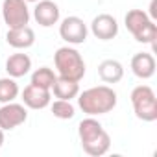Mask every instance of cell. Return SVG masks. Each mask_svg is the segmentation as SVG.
I'll list each match as a JSON object with an SVG mask.
<instances>
[{
	"instance_id": "6da1fadb",
	"label": "cell",
	"mask_w": 157,
	"mask_h": 157,
	"mask_svg": "<svg viewBox=\"0 0 157 157\" xmlns=\"http://www.w3.org/2000/svg\"><path fill=\"white\" fill-rule=\"evenodd\" d=\"M78 137H80L83 151L91 157H100V155L107 153L111 148L109 133L93 117H87L80 122V126H78Z\"/></svg>"
},
{
	"instance_id": "7a4b0ae2",
	"label": "cell",
	"mask_w": 157,
	"mask_h": 157,
	"mask_svg": "<svg viewBox=\"0 0 157 157\" xmlns=\"http://www.w3.org/2000/svg\"><path fill=\"white\" fill-rule=\"evenodd\" d=\"M80 109L89 115V117H98V115H107L117 107V93L109 85H96L91 87L76 96Z\"/></svg>"
},
{
	"instance_id": "3957f363",
	"label": "cell",
	"mask_w": 157,
	"mask_h": 157,
	"mask_svg": "<svg viewBox=\"0 0 157 157\" xmlns=\"http://www.w3.org/2000/svg\"><path fill=\"white\" fill-rule=\"evenodd\" d=\"M54 63L56 68L59 72L61 78L67 80H74V82H82L85 76V61L82 57V54L76 48L68 46H61L56 50L54 54Z\"/></svg>"
},
{
	"instance_id": "277c9868",
	"label": "cell",
	"mask_w": 157,
	"mask_h": 157,
	"mask_svg": "<svg viewBox=\"0 0 157 157\" xmlns=\"http://www.w3.org/2000/svg\"><path fill=\"white\" fill-rule=\"evenodd\" d=\"M126 28L128 32L135 37L137 43L142 44H153L157 39V24L153 22V19L142 11V10H129L126 13Z\"/></svg>"
},
{
	"instance_id": "5b68a950",
	"label": "cell",
	"mask_w": 157,
	"mask_h": 157,
	"mask_svg": "<svg viewBox=\"0 0 157 157\" xmlns=\"http://www.w3.org/2000/svg\"><path fill=\"white\" fill-rule=\"evenodd\" d=\"M131 105L135 117L142 122H155L157 120V98L150 85H137L131 91Z\"/></svg>"
},
{
	"instance_id": "8992f818",
	"label": "cell",
	"mask_w": 157,
	"mask_h": 157,
	"mask_svg": "<svg viewBox=\"0 0 157 157\" xmlns=\"http://www.w3.org/2000/svg\"><path fill=\"white\" fill-rule=\"evenodd\" d=\"M2 17L8 28L28 26L30 22V8L26 0H4L2 2Z\"/></svg>"
},
{
	"instance_id": "52a82bcc",
	"label": "cell",
	"mask_w": 157,
	"mask_h": 157,
	"mask_svg": "<svg viewBox=\"0 0 157 157\" xmlns=\"http://www.w3.org/2000/svg\"><path fill=\"white\" fill-rule=\"evenodd\" d=\"M87 33H89L87 24L83 22V19L76 15L63 19L59 24V35L68 44H83L87 41Z\"/></svg>"
},
{
	"instance_id": "ba28073f",
	"label": "cell",
	"mask_w": 157,
	"mask_h": 157,
	"mask_svg": "<svg viewBox=\"0 0 157 157\" xmlns=\"http://www.w3.org/2000/svg\"><path fill=\"white\" fill-rule=\"evenodd\" d=\"M26 118H28V111L24 104L8 102L0 107V129H4V131H11L22 126Z\"/></svg>"
},
{
	"instance_id": "9c48e42d",
	"label": "cell",
	"mask_w": 157,
	"mask_h": 157,
	"mask_svg": "<svg viewBox=\"0 0 157 157\" xmlns=\"http://www.w3.org/2000/svg\"><path fill=\"white\" fill-rule=\"evenodd\" d=\"M91 32L100 41H111L118 35V22L109 13H100L91 22Z\"/></svg>"
},
{
	"instance_id": "30bf717a",
	"label": "cell",
	"mask_w": 157,
	"mask_h": 157,
	"mask_svg": "<svg viewBox=\"0 0 157 157\" xmlns=\"http://www.w3.org/2000/svg\"><path fill=\"white\" fill-rule=\"evenodd\" d=\"M59 17H61V11L56 2H52V0H39V2H35L33 19L39 26L50 28L59 22Z\"/></svg>"
},
{
	"instance_id": "8fae6325",
	"label": "cell",
	"mask_w": 157,
	"mask_h": 157,
	"mask_svg": "<svg viewBox=\"0 0 157 157\" xmlns=\"http://www.w3.org/2000/svg\"><path fill=\"white\" fill-rule=\"evenodd\" d=\"M50 102H52V93L48 89L30 83L22 91V104L30 109H44L50 105Z\"/></svg>"
},
{
	"instance_id": "7c38bea8",
	"label": "cell",
	"mask_w": 157,
	"mask_h": 157,
	"mask_svg": "<svg viewBox=\"0 0 157 157\" xmlns=\"http://www.w3.org/2000/svg\"><path fill=\"white\" fill-rule=\"evenodd\" d=\"M6 41L15 50H26V48L33 46V43H35V32L30 26L10 28L8 33H6Z\"/></svg>"
},
{
	"instance_id": "4fadbf2b",
	"label": "cell",
	"mask_w": 157,
	"mask_h": 157,
	"mask_svg": "<svg viewBox=\"0 0 157 157\" xmlns=\"http://www.w3.org/2000/svg\"><path fill=\"white\" fill-rule=\"evenodd\" d=\"M131 72L140 80H150L155 74V57L150 52H139L131 57Z\"/></svg>"
},
{
	"instance_id": "5bb4252c",
	"label": "cell",
	"mask_w": 157,
	"mask_h": 157,
	"mask_svg": "<svg viewBox=\"0 0 157 157\" xmlns=\"http://www.w3.org/2000/svg\"><path fill=\"white\" fill-rule=\"evenodd\" d=\"M30 70H32V57L28 54H24V52L11 54L6 59V72H8V76L15 78V80L26 76Z\"/></svg>"
},
{
	"instance_id": "9a60e30c",
	"label": "cell",
	"mask_w": 157,
	"mask_h": 157,
	"mask_svg": "<svg viewBox=\"0 0 157 157\" xmlns=\"http://www.w3.org/2000/svg\"><path fill=\"white\" fill-rule=\"evenodd\" d=\"M98 76L104 83H118L124 78V67L117 59H104L98 65Z\"/></svg>"
},
{
	"instance_id": "2e32d148",
	"label": "cell",
	"mask_w": 157,
	"mask_h": 157,
	"mask_svg": "<svg viewBox=\"0 0 157 157\" xmlns=\"http://www.w3.org/2000/svg\"><path fill=\"white\" fill-rule=\"evenodd\" d=\"M50 91H54V96L59 98V100H72L80 94V82L67 80V78L57 76V80H56V83L52 85Z\"/></svg>"
},
{
	"instance_id": "e0dca14e",
	"label": "cell",
	"mask_w": 157,
	"mask_h": 157,
	"mask_svg": "<svg viewBox=\"0 0 157 157\" xmlns=\"http://www.w3.org/2000/svg\"><path fill=\"white\" fill-rule=\"evenodd\" d=\"M56 80H57V76L54 74V70L50 68V67H41V68H37V70H33V74H32V82L30 83H33V85H37V87H43V89H52V85L56 83Z\"/></svg>"
},
{
	"instance_id": "ac0fdd59",
	"label": "cell",
	"mask_w": 157,
	"mask_h": 157,
	"mask_svg": "<svg viewBox=\"0 0 157 157\" xmlns=\"http://www.w3.org/2000/svg\"><path fill=\"white\" fill-rule=\"evenodd\" d=\"M19 85L15 82V78L8 76V78H0V104H8V102H15V98L19 96Z\"/></svg>"
},
{
	"instance_id": "d6986e66",
	"label": "cell",
	"mask_w": 157,
	"mask_h": 157,
	"mask_svg": "<svg viewBox=\"0 0 157 157\" xmlns=\"http://www.w3.org/2000/svg\"><path fill=\"white\" fill-rule=\"evenodd\" d=\"M50 111L59 120H70L76 115V107L70 104V100H59V98L56 102H50Z\"/></svg>"
},
{
	"instance_id": "ffe728a7",
	"label": "cell",
	"mask_w": 157,
	"mask_h": 157,
	"mask_svg": "<svg viewBox=\"0 0 157 157\" xmlns=\"http://www.w3.org/2000/svg\"><path fill=\"white\" fill-rule=\"evenodd\" d=\"M4 146V129H0V148Z\"/></svg>"
},
{
	"instance_id": "44dd1931",
	"label": "cell",
	"mask_w": 157,
	"mask_h": 157,
	"mask_svg": "<svg viewBox=\"0 0 157 157\" xmlns=\"http://www.w3.org/2000/svg\"><path fill=\"white\" fill-rule=\"evenodd\" d=\"M26 2H33L35 4V2H39V0H26Z\"/></svg>"
}]
</instances>
